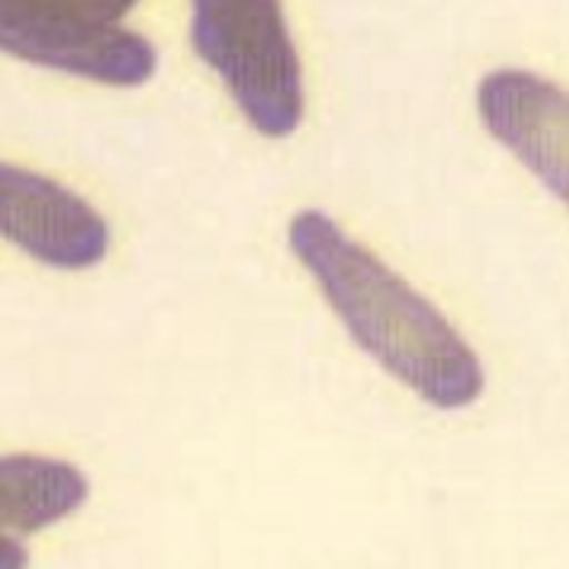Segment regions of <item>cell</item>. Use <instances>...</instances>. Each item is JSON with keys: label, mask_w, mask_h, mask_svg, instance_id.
I'll list each match as a JSON object with an SVG mask.
<instances>
[{"label": "cell", "mask_w": 569, "mask_h": 569, "mask_svg": "<svg viewBox=\"0 0 569 569\" xmlns=\"http://www.w3.org/2000/svg\"><path fill=\"white\" fill-rule=\"evenodd\" d=\"M190 10L193 51L224 82L250 127L269 140L295 133L305 86L282 0H190Z\"/></svg>", "instance_id": "7a4b0ae2"}, {"label": "cell", "mask_w": 569, "mask_h": 569, "mask_svg": "<svg viewBox=\"0 0 569 569\" xmlns=\"http://www.w3.org/2000/svg\"><path fill=\"white\" fill-rule=\"evenodd\" d=\"M0 234L54 269H89L108 257L111 231L102 216L44 174L0 168Z\"/></svg>", "instance_id": "277c9868"}, {"label": "cell", "mask_w": 569, "mask_h": 569, "mask_svg": "<svg viewBox=\"0 0 569 569\" xmlns=\"http://www.w3.org/2000/svg\"><path fill=\"white\" fill-rule=\"evenodd\" d=\"M140 0H0V48L10 58L104 86L152 80V41L123 29Z\"/></svg>", "instance_id": "3957f363"}, {"label": "cell", "mask_w": 569, "mask_h": 569, "mask_svg": "<svg viewBox=\"0 0 569 569\" xmlns=\"http://www.w3.org/2000/svg\"><path fill=\"white\" fill-rule=\"evenodd\" d=\"M481 123L569 206V92L529 70H493L475 92Z\"/></svg>", "instance_id": "5b68a950"}, {"label": "cell", "mask_w": 569, "mask_h": 569, "mask_svg": "<svg viewBox=\"0 0 569 569\" xmlns=\"http://www.w3.org/2000/svg\"><path fill=\"white\" fill-rule=\"evenodd\" d=\"M89 481L80 468L41 459L3 456L0 462V519L7 535H32L80 509Z\"/></svg>", "instance_id": "8992f818"}, {"label": "cell", "mask_w": 569, "mask_h": 569, "mask_svg": "<svg viewBox=\"0 0 569 569\" xmlns=\"http://www.w3.org/2000/svg\"><path fill=\"white\" fill-rule=\"evenodd\" d=\"M288 247L361 351L427 406L459 411L485 392V367L475 348L425 295L326 212L301 209L288 224Z\"/></svg>", "instance_id": "6da1fadb"}]
</instances>
